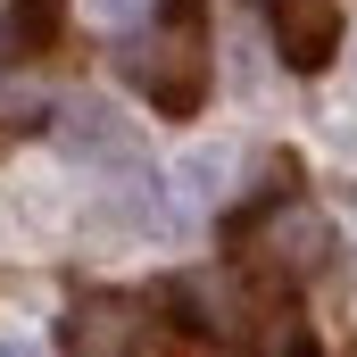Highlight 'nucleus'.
Here are the masks:
<instances>
[{"mask_svg":"<svg viewBox=\"0 0 357 357\" xmlns=\"http://www.w3.org/2000/svg\"><path fill=\"white\" fill-rule=\"evenodd\" d=\"M116 67L142 84V100H158L167 116H191L208 91V8L199 0H158V17L116 50Z\"/></svg>","mask_w":357,"mask_h":357,"instance_id":"obj_1","label":"nucleus"},{"mask_svg":"<svg viewBox=\"0 0 357 357\" xmlns=\"http://www.w3.org/2000/svg\"><path fill=\"white\" fill-rule=\"evenodd\" d=\"M233 258H241V274H258V282H307V274H324V258H333V216L316 199L282 191V199L250 208L233 225Z\"/></svg>","mask_w":357,"mask_h":357,"instance_id":"obj_2","label":"nucleus"},{"mask_svg":"<svg viewBox=\"0 0 357 357\" xmlns=\"http://www.w3.org/2000/svg\"><path fill=\"white\" fill-rule=\"evenodd\" d=\"M142 333H150V316H142V299H125V291H75L67 316H59V341L75 357H133Z\"/></svg>","mask_w":357,"mask_h":357,"instance_id":"obj_3","label":"nucleus"},{"mask_svg":"<svg viewBox=\"0 0 357 357\" xmlns=\"http://www.w3.org/2000/svg\"><path fill=\"white\" fill-rule=\"evenodd\" d=\"M50 133H59V158H67V167H133V158H142L133 125H125L108 100H75V108H59Z\"/></svg>","mask_w":357,"mask_h":357,"instance_id":"obj_4","label":"nucleus"},{"mask_svg":"<svg viewBox=\"0 0 357 357\" xmlns=\"http://www.w3.org/2000/svg\"><path fill=\"white\" fill-rule=\"evenodd\" d=\"M258 8H266L274 50H282L299 75H316V67L341 50V0H258Z\"/></svg>","mask_w":357,"mask_h":357,"instance_id":"obj_5","label":"nucleus"},{"mask_svg":"<svg viewBox=\"0 0 357 357\" xmlns=\"http://www.w3.org/2000/svg\"><path fill=\"white\" fill-rule=\"evenodd\" d=\"M50 116H59V100H50V84L33 67H0V142L8 133H42Z\"/></svg>","mask_w":357,"mask_h":357,"instance_id":"obj_6","label":"nucleus"},{"mask_svg":"<svg viewBox=\"0 0 357 357\" xmlns=\"http://www.w3.org/2000/svg\"><path fill=\"white\" fill-rule=\"evenodd\" d=\"M59 17H67V0H8L0 42H8L17 59H33V50H50V42H59Z\"/></svg>","mask_w":357,"mask_h":357,"instance_id":"obj_7","label":"nucleus"},{"mask_svg":"<svg viewBox=\"0 0 357 357\" xmlns=\"http://www.w3.org/2000/svg\"><path fill=\"white\" fill-rule=\"evenodd\" d=\"M250 357H316V341H307V324H299V316H282V307H274L266 324L250 333Z\"/></svg>","mask_w":357,"mask_h":357,"instance_id":"obj_8","label":"nucleus"},{"mask_svg":"<svg viewBox=\"0 0 357 357\" xmlns=\"http://www.w3.org/2000/svg\"><path fill=\"white\" fill-rule=\"evenodd\" d=\"M0 357H42V349H33V341H0Z\"/></svg>","mask_w":357,"mask_h":357,"instance_id":"obj_9","label":"nucleus"},{"mask_svg":"<svg viewBox=\"0 0 357 357\" xmlns=\"http://www.w3.org/2000/svg\"><path fill=\"white\" fill-rule=\"evenodd\" d=\"M100 8H108V17H133V8H142V0H100Z\"/></svg>","mask_w":357,"mask_h":357,"instance_id":"obj_10","label":"nucleus"}]
</instances>
